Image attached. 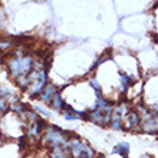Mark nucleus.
Here are the masks:
<instances>
[{
    "instance_id": "f257e3e1",
    "label": "nucleus",
    "mask_w": 158,
    "mask_h": 158,
    "mask_svg": "<svg viewBox=\"0 0 158 158\" xmlns=\"http://www.w3.org/2000/svg\"><path fill=\"white\" fill-rule=\"evenodd\" d=\"M35 58L33 55L16 50L7 60V71L9 75L13 79H19L23 76H27L35 68Z\"/></svg>"
},
{
    "instance_id": "f03ea898",
    "label": "nucleus",
    "mask_w": 158,
    "mask_h": 158,
    "mask_svg": "<svg viewBox=\"0 0 158 158\" xmlns=\"http://www.w3.org/2000/svg\"><path fill=\"white\" fill-rule=\"evenodd\" d=\"M27 78V94L32 98H38L46 85L49 83L48 81V68H45V62H35L33 71L30 72Z\"/></svg>"
},
{
    "instance_id": "7ed1b4c3",
    "label": "nucleus",
    "mask_w": 158,
    "mask_h": 158,
    "mask_svg": "<svg viewBox=\"0 0 158 158\" xmlns=\"http://www.w3.org/2000/svg\"><path fill=\"white\" fill-rule=\"evenodd\" d=\"M69 137H71V132L63 131L62 128H59L56 125H46L40 141L43 145L52 150V148H58V147H65Z\"/></svg>"
},
{
    "instance_id": "20e7f679",
    "label": "nucleus",
    "mask_w": 158,
    "mask_h": 158,
    "mask_svg": "<svg viewBox=\"0 0 158 158\" xmlns=\"http://www.w3.org/2000/svg\"><path fill=\"white\" fill-rule=\"evenodd\" d=\"M65 147L68 148L71 158H96V151L88 142L82 141L78 135H72L66 141Z\"/></svg>"
},
{
    "instance_id": "39448f33",
    "label": "nucleus",
    "mask_w": 158,
    "mask_h": 158,
    "mask_svg": "<svg viewBox=\"0 0 158 158\" xmlns=\"http://www.w3.org/2000/svg\"><path fill=\"white\" fill-rule=\"evenodd\" d=\"M46 121L45 118H39V119L33 121L27 124V129H26V138L29 141H38V139H42V135H43V131L46 128Z\"/></svg>"
},
{
    "instance_id": "423d86ee",
    "label": "nucleus",
    "mask_w": 158,
    "mask_h": 158,
    "mask_svg": "<svg viewBox=\"0 0 158 158\" xmlns=\"http://www.w3.org/2000/svg\"><path fill=\"white\" fill-rule=\"evenodd\" d=\"M141 127V115L135 108H131L124 118V129L127 131H138Z\"/></svg>"
},
{
    "instance_id": "0eeeda50",
    "label": "nucleus",
    "mask_w": 158,
    "mask_h": 158,
    "mask_svg": "<svg viewBox=\"0 0 158 158\" xmlns=\"http://www.w3.org/2000/svg\"><path fill=\"white\" fill-rule=\"evenodd\" d=\"M66 104H68V102L65 101V98H63L60 89H58V91L55 92V95L52 96V99H50V102H49L50 108L55 109V111H59V112H62L63 109H65Z\"/></svg>"
},
{
    "instance_id": "6e6552de",
    "label": "nucleus",
    "mask_w": 158,
    "mask_h": 158,
    "mask_svg": "<svg viewBox=\"0 0 158 158\" xmlns=\"http://www.w3.org/2000/svg\"><path fill=\"white\" fill-rule=\"evenodd\" d=\"M56 91H58V88L55 86L53 83H48L46 88L39 94V96L36 98V99H39L42 104H49L50 99H52V96L55 95V92Z\"/></svg>"
},
{
    "instance_id": "1a4fd4ad",
    "label": "nucleus",
    "mask_w": 158,
    "mask_h": 158,
    "mask_svg": "<svg viewBox=\"0 0 158 158\" xmlns=\"http://www.w3.org/2000/svg\"><path fill=\"white\" fill-rule=\"evenodd\" d=\"M129 151H131V147H129V144L127 141L119 142V144H117V145L112 148L114 154H118V155H121V157H124V158L129 157Z\"/></svg>"
},
{
    "instance_id": "9d476101",
    "label": "nucleus",
    "mask_w": 158,
    "mask_h": 158,
    "mask_svg": "<svg viewBox=\"0 0 158 158\" xmlns=\"http://www.w3.org/2000/svg\"><path fill=\"white\" fill-rule=\"evenodd\" d=\"M134 79L132 76H129L128 73H119V86H121V92L124 94L132 86Z\"/></svg>"
},
{
    "instance_id": "9b49d317",
    "label": "nucleus",
    "mask_w": 158,
    "mask_h": 158,
    "mask_svg": "<svg viewBox=\"0 0 158 158\" xmlns=\"http://www.w3.org/2000/svg\"><path fill=\"white\" fill-rule=\"evenodd\" d=\"M50 158H71V154L66 147H58L50 150Z\"/></svg>"
},
{
    "instance_id": "f8f14e48",
    "label": "nucleus",
    "mask_w": 158,
    "mask_h": 158,
    "mask_svg": "<svg viewBox=\"0 0 158 158\" xmlns=\"http://www.w3.org/2000/svg\"><path fill=\"white\" fill-rule=\"evenodd\" d=\"M108 127L111 129H114V131H121V129H124V118H119V117L112 115Z\"/></svg>"
},
{
    "instance_id": "ddd939ff",
    "label": "nucleus",
    "mask_w": 158,
    "mask_h": 158,
    "mask_svg": "<svg viewBox=\"0 0 158 158\" xmlns=\"http://www.w3.org/2000/svg\"><path fill=\"white\" fill-rule=\"evenodd\" d=\"M10 98L12 96H6L0 94V114H6L10 109Z\"/></svg>"
},
{
    "instance_id": "4468645a",
    "label": "nucleus",
    "mask_w": 158,
    "mask_h": 158,
    "mask_svg": "<svg viewBox=\"0 0 158 158\" xmlns=\"http://www.w3.org/2000/svg\"><path fill=\"white\" fill-rule=\"evenodd\" d=\"M33 109L36 111V112H39L42 115V117H45V118H48L49 117V111L46 108H43V106H38V105H35L33 106Z\"/></svg>"
},
{
    "instance_id": "2eb2a0df",
    "label": "nucleus",
    "mask_w": 158,
    "mask_h": 158,
    "mask_svg": "<svg viewBox=\"0 0 158 158\" xmlns=\"http://www.w3.org/2000/svg\"><path fill=\"white\" fill-rule=\"evenodd\" d=\"M151 111H152V112H155V114H158V104H155L154 106L151 108Z\"/></svg>"
},
{
    "instance_id": "dca6fc26",
    "label": "nucleus",
    "mask_w": 158,
    "mask_h": 158,
    "mask_svg": "<svg viewBox=\"0 0 158 158\" xmlns=\"http://www.w3.org/2000/svg\"><path fill=\"white\" fill-rule=\"evenodd\" d=\"M96 158H106L105 155H96Z\"/></svg>"
}]
</instances>
